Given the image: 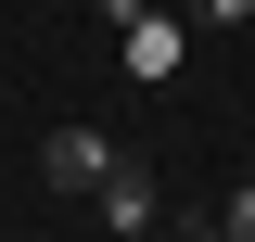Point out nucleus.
Wrapping results in <instances>:
<instances>
[{"instance_id":"obj_2","label":"nucleus","mask_w":255,"mask_h":242,"mask_svg":"<svg viewBox=\"0 0 255 242\" xmlns=\"http://www.w3.org/2000/svg\"><path fill=\"white\" fill-rule=\"evenodd\" d=\"M90 217H102V230H115V242H140V230H153V217H166V179H153V166H140V153H115V166H102V191H90Z\"/></svg>"},{"instance_id":"obj_4","label":"nucleus","mask_w":255,"mask_h":242,"mask_svg":"<svg viewBox=\"0 0 255 242\" xmlns=\"http://www.w3.org/2000/svg\"><path fill=\"white\" fill-rule=\"evenodd\" d=\"M204 230H217V242H255V179H230L217 204H204Z\"/></svg>"},{"instance_id":"obj_3","label":"nucleus","mask_w":255,"mask_h":242,"mask_svg":"<svg viewBox=\"0 0 255 242\" xmlns=\"http://www.w3.org/2000/svg\"><path fill=\"white\" fill-rule=\"evenodd\" d=\"M179 38H191V13H166V0H140L115 26V51H128V77H179Z\"/></svg>"},{"instance_id":"obj_5","label":"nucleus","mask_w":255,"mask_h":242,"mask_svg":"<svg viewBox=\"0 0 255 242\" xmlns=\"http://www.w3.org/2000/svg\"><path fill=\"white\" fill-rule=\"evenodd\" d=\"M191 26H255V0H179Z\"/></svg>"},{"instance_id":"obj_6","label":"nucleus","mask_w":255,"mask_h":242,"mask_svg":"<svg viewBox=\"0 0 255 242\" xmlns=\"http://www.w3.org/2000/svg\"><path fill=\"white\" fill-rule=\"evenodd\" d=\"M77 13H102V26H128V13H140V0H77Z\"/></svg>"},{"instance_id":"obj_1","label":"nucleus","mask_w":255,"mask_h":242,"mask_svg":"<svg viewBox=\"0 0 255 242\" xmlns=\"http://www.w3.org/2000/svg\"><path fill=\"white\" fill-rule=\"evenodd\" d=\"M115 127H90V115H77V127H51V140H38V179H51L64 191V204H90V191H102V166H115Z\"/></svg>"}]
</instances>
